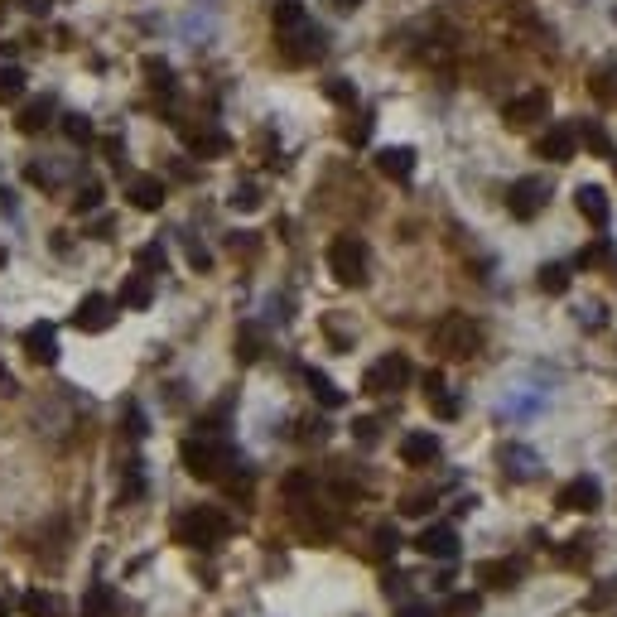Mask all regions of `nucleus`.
Masks as SVG:
<instances>
[{"label":"nucleus","mask_w":617,"mask_h":617,"mask_svg":"<svg viewBox=\"0 0 617 617\" xmlns=\"http://www.w3.org/2000/svg\"><path fill=\"white\" fill-rule=\"evenodd\" d=\"M184 468L193 478H203V483H217L227 468H237V449H232L222 434L198 430L184 439Z\"/></svg>","instance_id":"nucleus-1"},{"label":"nucleus","mask_w":617,"mask_h":617,"mask_svg":"<svg viewBox=\"0 0 617 617\" xmlns=\"http://www.w3.org/2000/svg\"><path fill=\"white\" fill-rule=\"evenodd\" d=\"M227 536H232V521H227V511L217 507H193L174 521V540L188 545V550H217Z\"/></svg>","instance_id":"nucleus-2"},{"label":"nucleus","mask_w":617,"mask_h":617,"mask_svg":"<svg viewBox=\"0 0 617 617\" xmlns=\"http://www.w3.org/2000/svg\"><path fill=\"white\" fill-rule=\"evenodd\" d=\"M430 343L444 357H473V352L483 348V323L468 319V314H444L430 328Z\"/></svg>","instance_id":"nucleus-3"},{"label":"nucleus","mask_w":617,"mask_h":617,"mask_svg":"<svg viewBox=\"0 0 617 617\" xmlns=\"http://www.w3.org/2000/svg\"><path fill=\"white\" fill-rule=\"evenodd\" d=\"M328 270H333V280L338 285H367V270H372V256H367V242L362 237H333L328 242Z\"/></svg>","instance_id":"nucleus-4"},{"label":"nucleus","mask_w":617,"mask_h":617,"mask_svg":"<svg viewBox=\"0 0 617 617\" xmlns=\"http://www.w3.org/2000/svg\"><path fill=\"white\" fill-rule=\"evenodd\" d=\"M280 34V58L285 63H314V58H323V29L314 25V20H299V25L290 29H275Z\"/></svg>","instance_id":"nucleus-5"},{"label":"nucleus","mask_w":617,"mask_h":617,"mask_svg":"<svg viewBox=\"0 0 617 617\" xmlns=\"http://www.w3.org/2000/svg\"><path fill=\"white\" fill-rule=\"evenodd\" d=\"M405 381H410V362H405L401 352H391V357H381V362H372V367H367V376H362V391H367V396H396Z\"/></svg>","instance_id":"nucleus-6"},{"label":"nucleus","mask_w":617,"mask_h":617,"mask_svg":"<svg viewBox=\"0 0 617 617\" xmlns=\"http://www.w3.org/2000/svg\"><path fill=\"white\" fill-rule=\"evenodd\" d=\"M545 203H550L545 179H516V184L507 188V213L516 217V222H536V217L545 213Z\"/></svg>","instance_id":"nucleus-7"},{"label":"nucleus","mask_w":617,"mask_h":617,"mask_svg":"<svg viewBox=\"0 0 617 617\" xmlns=\"http://www.w3.org/2000/svg\"><path fill=\"white\" fill-rule=\"evenodd\" d=\"M550 116V92H521V97H511L507 107H502V121H507L511 131H526V126H536Z\"/></svg>","instance_id":"nucleus-8"},{"label":"nucleus","mask_w":617,"mask_h":617,"mask_svg":"<svg viewBox=\"0 0 617 617\" xmlns=\"http://www.w3.org/2000/svg\"><path fill=\"white\" fill-rule=\"evenodd\" d=\"M116 309H121L116 299L87 295L78 309H73V328H78V333H107L111 323H116Z\"/></svg>","instance_id":"nucleus-9"},{"label":"nucleus","mask_w":617,"mask_h":617,"mask_svg":"<svg viewBox=\"0 0 617 617\" xmlns=\"http://www.w3.org/2000/svg\"><path fill=\"white\" fill-rule=\"evenodd\" d=\"M598 502H603L598 478H574V483H564L555 492V507L560 511H598Z\"/></svg>","instance_id":"nucleus-10"},{"label":"nucleus","mask_w":617,"mask_h":617,"mask_svg":"<svg viewBox=\"0 0 617 617\" xmlns=\"http://www.w3.org/2000/svg\"><path fill=\"white\" fill-rule=\"evenodd\" d=\"M25 352H29V362L54 367L58 362V328L54 323H34V328H25Z\"/></svg>","instance_id":"nucleus-11"},{"label":"nucleus","mask_w":617,"mask_h":617,"mask_svg":"<svg viewBox=\"0 0 617 617\" xmlns=\"http://www.w3.org/2000/svg\"><path fill=\"white\" fill-rule=\"evenodd\" d=\"M574 145H579V140H574V126H550V131L536 140V155H540V160L569 164V160H574Z\"/></svg>","instance_id":"nucleus-12"},{"label":"nucleus","mask_w":617,"mask_h":617,"mask_svg":"<svg viewBox=\"0 0 617 617\" xmlns=\"http://www.w3.org/2000/svg\"><path fill=\"white\" fill-rule=\"evenodd\" d=\"M54 111H58L54 97H34V102H25V107H20L15 126H20L25 135H44L49 126H54Z\"/></svg>","instance_id":"nucleus-13"},{"label":"nucleus","mask_w":617,"mask_h":617,"mask_svg":"<svg viewBox=\"0 0 617 617\" xmlns=\"http://www.w3.org/2000/svg\"><path fill=\"white\" fill-rule=\"evenodd\" d=\"M401 458L410 463V468H430L434 458H439V434L430 430H415L401 439Z\"/></svg>","instance_id":"nucleus-14"},{"label":"nucleus","mask_w":617,"mask_h":617,"mask_svg":"<svg viewBox=\"0 0 617 617\" xmlns=\"http://www.w3.org/2000/svg\"><path fill=\"white\" fill-rule=\"evenodd\" d=\"M126 198H131V208H140V213H160L164 208V184L155 179V174H135L131 188H126Z\"/></svg>","instance_id":"nucleus-15"},{"label":"nucleus","mask_w":617,"mask_h":617,"mask_svg":"<svg viewBox=\"0 0 617 617\" xmlns=\"http://www.w3.org/2000/svg\"><path fill=\"white\" fill-rule=\"evenodd\" d=\"M473 579L487 584V589H516L521 584V569L511 560H478L473 564Z\"/></svg>","instance_id":"nucleus-16"},{"label":"nucleus","mask_w":617,"mask_h":617,"mask_svg":"<svg viewBox=\"0 0 617 617\" xmlns=\"http://www.w3.org/2000/svg\"><path fill=\"white\" fill-rule=\"evenodd\" d=\"M188 150L198 160H222L232 150V140H227V131H217V126H198V131H188Z\"/></svg>","instance_id":"nucleus-17"},{"label":"nucleus","mask_w":617,"mask_h":617,"mask_svg":"<svg viewBox=\"0 0 617 617\" xmlns=\"http://www.w3.org/2000/svg\"><path fill=\"white\" fill-rule=\"evenodd\" d=\"M376 169L386 174V179H410L415 174V150L410 145H386V150H376Z\"/></svg>","instance_id":"nucleus-18"},{"label":"nucleus","mask_w":617,"mask_h":617,"mask_svg":"<svg viewBox=\"0 0 617 617\" xmlns=\"http://www.w3.org/2000/svg\"><path fill=\"white\" fill-rule=\"evenodd\" d=\"M574 203H579V213L589 217L593 227H608L613 208H608V193H603L598 184H579V188H574Z\"/></svg>","instance_id":"nucleus-19"},{"label":"nucleus","mask_w":617,"mask_h":617,"mask_svg":"<svg viewBox=\"0 0 617 617\" xmlns=\"http://www.w3.org/2000/svg\"><path fill=\"white\" fill-rule=\"evenodd\" d=\"M420 555H430V560H454L458 555V536L454 526H430V531H420Z\"/></svg>","instance_id":"nucleus-20"},{"label":"nucleus","mask_w":617,"mask_h":617,"mask_svg":"<svg viewBox=\"0 0 617 617\" xmlns=\"http://www.w3.org/2000/svg\"><path fill=\"white\" fill-rule=\"evenodd\" d=\"M502 473H507L511 483H531V478L540 473V463H536V454H531V449L507 444V449H502Z\"/></svg>","instance_id":"nucleus-21"},{"label":"nucleus","mask_w":617,"mask_h":617,"mask_svg":"<svg viewBox=\"0 0 617 617\" xmlns=\"http://www.w3.org/2000/svg\"><path fill=\"white\" fill-rule=\"evenodd\" d=\"M425 401H430V410L439 415V420H458V415H463V401L444 391L439 376H425Z\"/></svg>","instance_id":"nucleus-22"},{"label":"nucleus","mask_w":617,"mask_h":617,"mask_svg":"<svg viewBox=\"0 0 617 617\" xmlns=\"http://www.w3.org/2000/svg\"><path fill=\"white\" fill-rule=\"evenodd\" d=\"M150 299H155V290H150V275H140V270H135V275H126V280H121V304H126V309H145Z\"/></svg>","instance_id":"nucleus-23"},{"label":"nucleus","mask_w":617,"mask_h":617,"mask_svg":"<svg viewBox=\"0 0 617 617\" xmlns=\"http://www.w3.org/2000/svg\"><path fill=\"white\" fill-rule=\"evenodd\" d=\"M266 352V333H261V323H242L237 328V357L242 362H256Z\"/></svg>","instance_id":"nucleus-24"},{"label":"nucleus","mask_w":617,"mask_h":617,"mask_svg":"<svg viewBox=\"0 0 617 617\" xmlns=\"http://www.w3.org/2000/svg\"><path fill=\"white\" fill-rule=\"evenodd\" d=\"M20 97H25V68L5 63V68H0V107H15Z\"/></svg>","instance_id":"nucleus-25"},{"label":"nucleus","mask_w":617,"mask_h":617,"mask_svg":"<svg viewBox=\"0 0 617 617\" xmlns=\"http://www.w3.org/2000/svg\"><path fill=\"white\" fill-rule=\"evenodd\" d=\"M304 381H309V391H314V396H319V405H328V410H338V405L348 401V396H343V391H338V386H333L323 372H314V367L304 372Z\"/></svg>","instance_id":"nucleus-26"},{"label":"nucleus","mask_w":617,"mask_h":617,"mask_svg":"<svg viewBox=\"0 0 617 617\" xmlns=\"http://www.w3.org/2000/svg\"><path fill=\"white\" fill-rule=\"evenodd\" d=\"M78 617H116V598H111L107 584H97V589L82 598V613Z\"/></svg>","instance_id":"nucleus-27"},{"label":"nucleus","mask_w":617,"mask_h":617,"mask_svg":"<svg viewBox=\"0 0 617 617\" xmlns=\"http://www.w3.org/2000/svg\"><path fill=\"white\" fill-rule=\"evenodd\" d=\"M574 140H584L593 155H613V140H608V131H603L598 121H584V126H574Z\"/></svg>","instance_id":"nucleus-28"},{"label":"nucleus","mask_w":617,"mask_h":617,"mask_svg":"<svg viewBox=\"0 0 617 617\" xmlns=\"http://www.w3.org/2000/svg\"><path fill=\"white\" fill-rule=\"evenodd\" d=\"M63 135H68L73 145H92L97 126H92V116H82V111H68V116H63Z\"/></svg>","instance_id":"nucleus-29"},{"label":"nucleus","mask_w":617,"mask_h":617,"mask_svg":"<svg viewBox=\"0 0 617 617\" xmlns=\"http://www.w3.org/2000/svg\"><path fill=\"white\" fill-rule=\"evenodd\" d=\"M593 555V540L589 536H574V540H564V550H555V560L569 564V569H579V564H589Z\"/></svg>","instance_id":"nucleus-30"},{"label":"nucleus","mask_w":617,"mask_h":617,"mask_svg":"<svg viewBox=\"0 0 617 617\" xmlns=\"http://www.w3.org/2000/svg\"><path fill=\"white\" fill-rule=\"evenodd\" d=\"M540 290L545 295H569V266H560V261L540 266Z\"/></svg>","instance_id":"nucleus-31"},{"label":"nucleus","mask_w":617,"mask_h":617,"mask_svg":"<svg viewBox=\"0 0 617 617\" xmlns=\"http://www.w3.org/2000/svg\"><path fill=\"white\" fill-rule=\"evenodd\" d=\"M164 266H169V256H164L160 242H150V246H140V251H135V270H140V275H160Z\"/></svg>","instance_id":"nucleus-32"},{"label":"nucleus","mask_w":617,"mask_h":617,"mask_svg":"<svg viewBox=\"0 0 617 617\" xmlns=\"http://www.w3.org/2000/svg\"><path fill=\"white\" fill-rule=\"evenodd\" d=\"M613 261H617V251H613V242H608V237H598L593 246H584V251H579V266H584V270L613 266Z\"/></svg>","instance_id":"nucleus-33"},{"label":"nucleus","mask_w":617,"mask_h":617,"mask_svg":"<svg viewBox=\"0 0 617 617\" xmlns=\"http://www.w3.org/2000/svg\"><path fill=\"white\" fill-rule=\"evenodd\" d=\"M270 20H275V29H290V25H299V20H309V15H304V0H275V5H270Z\"/></svg>","instance_id":"nucleus-34"},{"label":"nucleus","mask_w":617,"mask_h":617,"mask_svg":"<svg viewBox=\"0 0 617 617\" xmlns=\"http://www.w3.org/2000/svg\"><path fill=\"white\" fill-rule=\"evenodd\" d=\"M20 608H25L29 617H58V598H54V593H39V589H29L25 598H20Z\"/></svg>","instance_id":"nucleus-35"},{"label":"nucleus","mask_w":617,"mask_h":617,"mask_svg":"<svg viewBox=\"0 0 617 617\" xmlns=\"http://www.w3.org/2000/svg\"><path fill=\"white\" fill-rule=\"evenodd\" d=\"M145 78H150V87H155V92H164V97L174 92V68H169L164 58H145Z\"/></svg>","instance_id":"nucleus-36"},{"label":"nucleus","mask_w":617,"mask_h":617,"mask_svg":"<svg viewBox=\"0 0 617 617\" xmlns=\"http://www.w3.org/2000/svg\"><path fill=\"white\" fill-rule=\"evenodd\" d=\"M323 92H328V102H338V107H357V82H348V78H328Z\"/></svg>","instance_id":"nucleus-37"},{"label":"nucleus","mask_w":617,"mask_h":617,"mask_svg":"<svg viewBox=\"0 0 617 617\" xmlns=\"http://www.w3.org/2000/svg\"><path fill=\"white\" fill-rule=\"evenodd\" d=\"M613 603H617V574H613V579H603V584L584 598V608H589V613H603V608H613Z\"/></svg>","instance_id":"nucleus-38"},{"label":"nucleus","mask_w":617,"mask_h":617,"mask_svg":"<svg viewBox=\"0 0 617 617\" xmlns=\"http://www.w3.org/2000/svg\"><path fill=\"white\" fill-rule=\"evenodd\" d=\"M396 550H401L396 526H376V531H372V555H376V560H386V555H396Z\"/></svg>","instance_id":"nucleus-39"},{"label":"nucleus","mask_w":617,"mask_h":617,"mask_svg":"<svg viewBox=\"0 0 617 617\" xmlns=\"http://www.w3.org/2000/svg\"><path fill=\"white\" fill-rule=\"evenodd\" d=\"M478 593H454L449 603H444V617H478Z\"/></svg>","instance_id":"nucleus-40"},{"label":"nucleus","mask_w":617,"mask_h":617,"mask_svg":"<svg viewBox=\"0 0 617 617\" xmlns=\"http://www.w3.org/2000/svg\"><path fill=\"white\" fill-rule=\"evenodd\" d=\"M343 140L348 145H367L372 140V116H352L348 126H343Z\"/></svg>","instance_id":"nucleus-41"},{"label":"nucleus","mask_w":617,"mask_h":617,"mask_svg":"<svg viewBox=\"0 0 617 617\" xmlns=\"http://www.w3.org/2000/svg\"><path fill=\"white\" fill-rule=\"evenodd\" d=\"M232 208H242V213H256V208H261V188H256V184L232 188Z\"/></svg>","instance_id":"nucleus-42"},{"label":"nucleus","mask_w":617,"mask_h":617,"mask_svg":"<svg viewBox=\"0 0 617 617\" xmlns=\"http://www.w3.org/2000/svg\"><path fill=\"white\" fill-rule=\"evenodd\" d=\"M97 203H102V184H92V179H87V184L78 188V198H73V208H78V213H92Z\"/></svg>","instance_id":"nucleus-43"},{"label":"nucleus","mask_w":617,"mask_h":617,"mask_svg":"<svg viewBox=\"0 0 617 617\" xmlns=\"http://www.w3.org/2000/svg\"><path fill=\"white\" fill-rule=\"evenodd\" d=\"M145 492V473H140V463H126V487H121V497H140Z\"/></svg>","instance_id":"nucleus-44"},{"label":"nucleus","mask_w":617,"mask_h":617,"mask_svg":"<svg viewBox=\"0 0 617 617\" xmlns=\"http://www.w3.org/2000/svg\"><path fill=\"white\" fill-rule=\"evenodd\" d=\"M188 266H193V270H208V266H213V256H208V246H203V242H198V237H188Z\"/></svg>","instance_id":"nucleus-45"},{"label":"nucleus","mask_w":617,"mask_h":617,"mask_svg":"<svg viewBox=\"0 0 617 617\" xmlns=\"http://www.w3.org/2000/svg\"><path fill=\"white\" fill-rule=\"evenodd\" d=\"M352 434H357V444H376V439H381V420H372V415H367V420H357V425H352Z\"/></svg>","instance_id":"nucleus-46"},{"label":"nucleus","mask_w":617,"mask_h":617,"mask_svg":"<svg viewBox=\"0 0 617 617\" xmlns=\"http://www.w3.org/2000/svg\"><path fill=\"white\" fill-rule=\"evenodd\" d=\"M434 507V497H425V492H420V497H410V502H405V511H410V516H420V511H430Z\"/></svg>","instance_id":"nucleus-47"},{"label":"nucleus","mask_w":617,"mask_h":617,"mask_svg":"<svg viewBox=\"0 0 617 617\" xmlns=\"http://www.w3.org/2000/svg\"><path fill=\"white\" fill-rule=\"evenodd\" d=\"M401 617H434V613H430V608H425V603H405V608H401Z\"/></svg>","instance_id":"nucleus-48"},{"label":"nucleus","mask_w":617,"mask_h":617,"mask_svg":"<svg viewBox=\"0 0 617 617\" xmlns=\"http://www.w3.org/2000/svg\"><path fill=\"white\" fill-rule=\"evenodd\" d=\"M131 434H135V439H140V434H145V415H140V410H135V405H131Z\"/></svg>","instance_id":"nucleus-49"},{"label":"nucleus","mask_w":617,"mask_h":617,"mask_svg":"<svg viewBox=\"0 0 617 617\" xmlns=\"http://www.w3.org/2000/svg\"><path fill=\"white\" fill-rule=\"evenodd\" d=\"M29 15H49V0H25Z\"/></svg>","instance_id":"nucleus-50"},{"label":"nucleus","mask_w":617,"mask_h":617,"mask_svg":"<svg viewBox=\"0 0 617 617\" xmlns=\"http://www.w3.org/2000/svg\"><path fill=\"white\" fill-rule=\"evenodd\" d=\"M0 386H5V396H15V376L5 372V367H0Z\"/></svg>","instance_id":"nucleus-51"},{"label":"nucleus","mask_w":617,"mask_h":617,"mask_svg":"<svg viewBox=\"0 0 617 617\" xmlns=\"http://www.w3.org/2000/svg\"><path fill=\"white\" fill-rule=\"evenodd\" d=\"M333 5H338V10H357L362 0H333Z\"/></svg>","instance_id":"nucleus-52"},{"label":"nucleus","mask_w":617,"mask_h":617,"mask_svg":"<svg viewBox=\"0 0 617 617\" xmlns=\"http://www.w3.org/2000/svg\"><path fill=\"white\" fill-rule=\"evenodd\" d=\"M5 613H10V603H5V598H0V617H5Z\"/></svg>","instance_id":"nucleus-53"},{"label":"nucleus","mask_w":617,"mask_h":617,"mask_svg":"<svg viewBox=\"0 0 617 617\" xmlns=\"http://www.w3.org/2000/svg\"><path fill=\"white\" fill-rule=\"evenodd\" d=\"M0 266H5V251H0Z\"/></svg>","instance_id":"nucleus-54"},{"label":"nucleus","mask_w":617,"mask_h":617,"mask_svg":"<svg viewBox=\"0 0 617 617\" xmlns=\"http://www.w3.org/2000/svg\"><path fill=\"white\" fill-rule=\"evenodd\" d=\"M613 20H617V10H613Z\"/></svg>","instance_id":"nucleus-55"}]
</instances>
